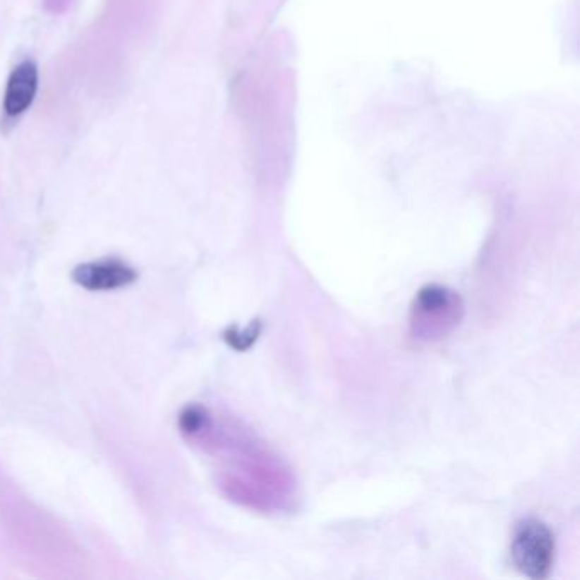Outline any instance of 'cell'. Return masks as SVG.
<instances>
[{
	"label": "cell",
	"mask_w": 580,
	"mask_h": 580,
	"mask_svg": "<svg viewBox=\"0 0 580 580\" xmlns=\"http://www.w3.org/2000/svg\"><path fill=\"white\" fill-rule=\"evenodd\" d=\"M38 92V67L35 61L24 60L11 72L4 94V111L11 118L20 116L35 101Z\"/></svg>",
	"instance_id": "5"
},
{
	"label": "cell",
	"mask_w": 580,
	"mask_h": 580,
	"mask_svg": "<svg viewBox=\"0 0 580 580\" xmlns=\"http://www.w3.org/2000/svg\"><path fill=\"white\" fill-rule=\"evenodd\" d=\"M461 313L463 305L458 293L437 284L424 286L412 305L410 327L413 337L422 341L446 337L459 324Z\"/></svg>",
	"instance_id": "2"
},
{
	"label": "cell",
	"mask_w": 580,
	"mask_h": 580,
	"mask_svg": "<svg viewBox=\"0 0 580 580\" xmlns=\"http://www.w3.org/2000/svg\"><path fill=\"white\" fill-rule=\"evenodd\" d=\"M555 538L541 521L526 519L512 536L511 557L516 569L529 579L548 577L553 565Z\"/></svg>",
	"instance_id": "3"
},
{
	"label": "cell",
	"mask_w": 580,
	"mask_h": 580,
	"mask_svg": "<svg viewBox=\"0 0 580 580\" xmlns=\"http://www.w3.org/2000/svg\"><path fill=\"white\" fill-rule=\"evenodd\" d=\"M0 524L14 548L29 560L47 567L72 565L73 548L68 538L44 514L35 509L0 476Z\"/></svg>",
	"instance_id": "1"
},
{
	"label": "cell",
	"mask_w": 580,
	"mask_h": 580,
	"mask_svg": "<svg viewBox=\"0 0 580 580\" xmlns=\"http://www.w3.org/2000/svg\"><path fill=\"white\" fill-rule=\"evenodd\" d=\"M73 281L90 291H107L118 289L133 283L136 279L135 269L118 259L94 260L78 266L73 271Z\"/></svg>",
	"instance_id": "4"
},
{
	"label": "cell",
	"mask_w": 580,
	"mask_h": 580,
	"mask_svg": "<svg viewBox=\"0 0 580 580\" xmlns=\"http://www.w3.org/2000/svg\"><path fill=\"white\" fill-rule=\"evenodd\" d=\"M259 332H260V324L259 322H254V324L248 325L246 330H242V332H237L235 335H229V341L231 346L237 347V349H247V347L255 341Z\"/></svg>",
	"instance_id": "6"
}]
</instances>
